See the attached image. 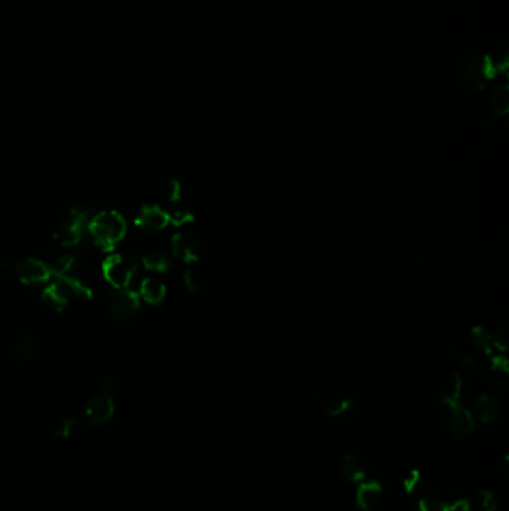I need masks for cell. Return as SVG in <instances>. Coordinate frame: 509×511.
Listing matches in <instances>:
<instances>
[{"mask_svg":"<svg viewBox=\"0 0 509 511\" xmlns=\"http://www.w3.org/2000/svg\"><path fill=\"white\" fill-rule=\"evenodd\" d=\"M423 484V477L418 471H410L404 480V486L408 493H414Z\"/></svg>","mask_w":509,"mask_h":511,"instance_id":"29","label":"cell"},{"mask_svg":"<svg viewBox=\"0 0 509 511\" xmlns=\"http://www.w3.org/2000/svg\"><path fill=\"white\" fill-rule=\"evenodd\" d=\"M93 207L84 203L70 208L60 219L54 236L55 240L66 247H73L82 241L84 232L88 229V223L92 220Z\"/></svg>","mask_w":509,"mask_h":511,"instance_id":"1","label":"cell"},{"mask_svg":"<svg viewBox=\"0 0 509 511\" xmlns=\"http://www.w3.org/2000/svg\"><path fill=\"white\" fill-rule=\"evenodd\" d=\"M490 106H491V120L508 114L509 110V87L506 82H499L493 87L490 95Z\"/></svg>","mask_w":509,"mask_h":511,"instance_id":"15","label":"cell"},{"mask_svg":"<svg viewBox=\"0 0 509 511\" xmlns=\"http://www.w3.org/2000/svg\"><path fill=\"white\" fill-rule=\"evenodd\" d=\"M108 305L112 316L125 323H131L142 316V305L138 296L129 288L111 290L108 293Z\"/></svg>","mask_w":509,"mask_h":511,"instance_id":"5","label":"cell"},{"mask_svg":"<svg viewBox=\"0 0 509 511\" xmlns=\"http://www.w3.org/2000/svg\"><path fill=\"white\" fill-rule=\"evenodd\" d=\"M462 387H463V375L460 373H454L443 384L439 392V402L441 406H451V403L460 402L462 397Z\"/></svg>","mask_w":509,"mask_h":511,"instance_id":"17","label":"cell"},{"mask_svg":"<svg viewBox=\"0 0 509 511\" xmlns=\"http://www.w3.org/2000/svg\"><path fill=\"white\" fill-rule=\"evenodd\" d=\"M442 408L443 413H445V422L448 429L454 438H465V436H467L473 431V416L469 408H466L463 403H451V406H442Z\"/></svg>","mask_w":509,"mask_h":511,"instance_id":"7","label":"cell"},{"mask_svg":"<svg viewBox=\"0 0 509 511\" xmlns=\"http://www.w3.org/2000/svg\"><path fill=\"white\" fill-rule=\"evenodd\" d=\"M462 369H463V374L465 375H471L475 368H476V358L473 356L472 353H466L462 356Z\"/></svg>","mask_w":509,"mask_h":511,"instance_id":"31","label":"cell"},{"mask_svg":"<svg viewBox=\"0 0 509 511\" xmlns=\"http://www.w3.org/2000/svg\"><path fill=\"white\" fill-rule=\"evenodd\" d=\"M384 489L378 480H367L357 489L356 499L361 511H376L382 504Z\"/></svg>","mask_w":509,"mask_h":511,"instance_id":"9","label":"cell"},{"mask_svg":"<svg viewBox=\"0 0 509 511\" xmlns=\"http://www.w3.org/2000/svg\"><path fill=\"white\" fill-rule=\"evenodd\" d=\"M417 511H449V504L433 498H424L417 504Z\"/></svg>","mask_w":509,"mask_h":511,"instance_id":"28","label":"cell"},{"mask_svg":"<svg viewBox=\"0 0 509 511\" xmlns=\"http://www.w3.org/2000/svg\"><path fill=\"white\" fill-rule=\"evenodd\" d=\"M79 429V420L77 417H64L54 427V434L57 438L69 440Z\"/></svg>","mask_w":509,"mask_h":511,"instance_id":"21","label":"cell"},{"mask_svg":"<svg viewBox=\"0 0 509 511\" xmlns=\"http://www.w3.org/2000/svg\"><path fill=\"white\" fill-rule=\"evenodd\" d=\"M487 382L496 389H504L509 383V364L505 356H495L491 359V366L487 371Z\"/></svg>","mask_w":509,"mask_h":511,"instance_id":"14","label":"cell"},{"mask_svg":"<svg viewBox=\"0 0 509 511\" xmlns=\"http://www.w3.org/2000/svg\"><path fill=\"white\" fill-rule=\"evenodd\" d=\"M163 195H164V199H166L169 203L172 205L179 203L181 201H183V195H184L183 184H181L179 181L175 178L169 179L166 187H164Z\"/></svg>","mask_w":509,"mask_h":511,"instance_id":"25","label":"cell"},{"mask_svg":"<svg viewBox=\"0 0 509 511\" xmlns=\"http://www.w3.org/2000/svg\"><path fill=\"white\" fill-rule=\"evenodd\" d=\"M138 272L133 259L126 256H111L103 263V275L114 288H127Z\"/></svg>","mask_w":509,"mask_h":511,"instance_id":"6","label":"cell"},{"mask_svg":"<svg viewBox=\"0 0 509 511\" xmlns=\"http://www.w3.org/2000/svg\"><path fill=\"white\" fill-rule=\"evenodd\" d=\"M55 282L53 284H49L44 293H42V302L54 311H62L66 305L70 302L73 296L70 287L66 284L62 278L54 277Z\"/></svg>","mask_w":509,"mask_h":511,"instance_id":"11","label":"cell"},{"mask_svg":"<svg viewBox=\"0 0 509 511\" xmlns=\"http://www.w3.org/2000/svg\"><path fill=\"white\" fill-rule=\"evenodd\" d=\"M472 341L475 344L476 349H480L481 351L490 354L493 351V341H491V335L486 331V329L481 326H476L472 329Z\"/></svg>","mask_w":509,"mask_h":511,"instance_id":"23","label":"cell"},{"mask_svg":"<svg viewBox=\"0 0 509 511\" xmlns=\"http://www.w3.org/2000/svg\"><path fill=\"white\" fill-rule=\"evenodd\" d=\"M504 406L496 397L484 393L475 402V413L480 417L481 422L491 423L502 416Z\"/></svg>","mask_w":509,"mask_h":511,"instance_id":"13","label":"cell"},{"mask_svg":"<svg viewBox=\"0 0 509 511\" xmlns=\"http://www.w3.org/2000/svg\"><path fill=\"white\" fill-rule=\"evenodd\" d=\"M169 223V214L161 208L155 207V205H146L136 217V225L145 230V232H160Z\"/></svg>","mask_w":509,"mask_h":511,"instance_id":"10","label":"cell"},{"mask_svg":"<svg viewBox=\"0 0 509 511\" xmlns=\"http://www.w3.org/2000/svg\"><path fill=\"white\" fill-rule=\"evenodd\" d=\"M12 268V260L10 258H5V256H2L0 258V271H8Z\"/></svg>","mask_w":509,"mask_h":511,"instance_id":"32","label":"cell"},{"mask_svg":"<svg viewBox=\"0 0 509 511\" xmlns=\"http://www.w3.org/2000/svg\"><path fill=\"white\" fill-rule=\"evenodd\" d=\"M170 223H174L177 226H183V225H187V223H192L193 221V216L190 212L187 211H177L174 214H170Z\"/></svg>","mask_w":509,"mask_h":511,"instance_id":"30","label":"cell"},{"mask_svg":"<svg viewBox=\"0 0 509 511\" xmlns=\"http://www.w3.org/2000/svg\"><path fill=\"white\" fill-rule=\"evenodd\" d=\"M184 284L188 288V292L197 295L203 290V278L200 272L194 268H187L183 274Z\"/></svg>","mask_w":509,"mask_h":511,"instance_id":"24","label":"cell"},{"mask_svg":"<svg viewBox=\"0 0 509 511\" xmlns=\"http://www.w3.org/2000/svg\"><path fill=\"white\" fill-rule=\"evenodd\" d=\"M35 347L36 344L35 340H33V336L30 334H23L14 341L12 350L16 358L21 360H27L35 354Z\"/></svg>","mask_w":509,"mask_h":511,"instance_id":"20","label":"cell"},{"mask_svg":"<svg viewBox=\"0 0 509 511\" xmlns=\"http://www.w3.org/2000/svg\"><path fill=\"white\" fill-rule=\"evenodd\" d=\"M115 378H106L102 389L90 398L84 407V419L90 427H103L108 425L115 414Z\"/></svg>","mask_w":509,"mask_h":511,"instance_id":"3","label":"cell"},{"mask_svg":"<svg viewBox=\"0 0 509 511\" xmlns=\"http://www.w3.org/2000/svg\"><path fill=\"white\" fill-rule=\"evenodd\" d=\"M341 474L347 479L348 482L358 483L366 480V468L361 460L354 455H345L341 459Z\"/></svg>","mask_w":509,"mask_h":511,"instance_id":"16","label":"cell"},{"mask_svg":"<svg viewBox=\"0 0 509 511\" xmlns=\"http://www.w3.org/2000/svg\"><path fill=\"white\" fill-rule=\"evenodd\" d=\"M491 341H493V347H496L500 351H506L508 345H509V334H508L506 326L496 327L495 334L491 335Z\"/></svg>","mask_w":509,"mask_h":511,"instance_id":"27","label":"cell"},{"mask_svg":"<svg viewBox=\"0 0 509 511\" xmlns=\"http://www.w3.org/2000/svg\"><path fill=\"white\" fill-rule=\"evenodd\" d=\"M142 263L148 271L154 272H168L172 268V260L169 259V256L160 250H154L145 254Z\"/></svg>","mask_w":509,"mask_h":511,"instance_id":"19","label":"cell"},{"mask_svg":"<svg viewBox=\"0 0 509 511\" xmlns=\"http://www.w3.org/2000/svg\"><path fill=\"white\" fill-rule=\"evenodd\" d=\"M456 72L458 81L469 90H482L491 77L487 57L478 53H469L460 57Z\"/></svg>","mask_w":509,"mask_h":511,"instance_id":"4","label":"cell"},{"mask_svg":"<svg viewBox=\"0 0 509 511\" xmlns=\"http://www.w3.org/2000/svg\"><path fill=\"white\" fill-rule=\"evenodd\" d=\"M88 232L102 249H111L122 240L126 234V221L118 212L102 211L88 223Z\"/></svg>","mask_w":509,"mask_h":511,"instance_id":"2","label":"cell"},{"mask_svg":"<svg viewBox=\"0 0 509 511\" xmlns=\"http://www.w3.org/2000/svg\"><path fill=\"white\" fill-rule=\"evenodd\" d=\"M354 407V401L351 398H336L328 401L324 407V411L327 416L330 417H339Z\"/></svg>","mask_w":509,"mask_h":511,"instance_id":"22","label":"cell"},{"mask_svg":"<svg viewBox=\"0 0 509 511\" xmlns=\"http://www.w3.org/2000/svg\"><path fill=\"white\" fill-rule=\"evenodd\" d=\"M142 299L150 305H160L166 299V287L155 278H146L141 284Z\"/></svg>","mask_w":509,"mask_h":511,"instance_id":"18","label":"cell"},{"mask_svg":"<svg viewBox=\"0 0 509 511\" xmlns=\"http://www.w3.org/2000/svg\"><path fill=\"white\" fill-rule=\"evenodd\" d=\"M475 507L478 511H496L497 502L490 490L482 489L475 497Z\"/></svg>","mask_w":509,"mask_h":511,"instance_id":"26","label":"cell"},{"mask_svg":"<svg viewBox=\"0 0 509 511\" xmlns=\"http://www.w3.org/2000/svg\"><path fill=\"white\" fill-rule=\"evenodd\" d=\"M16 274H18L20 279L26 284H36V283H44L51 277V269L44 263L42 260L38 259H27L21 262L16 266Z\"/></svg>","mask_w":509,"mask_h":511,"instance_id":"12","label":"cell"},{"mask_svg":"<svg viewBox=\"0 0 509 511\" xmlns=\"http://www.w3.org/2000/svg\"><path fill=\"white\" fill-rule=\"evenodd\" d=\"M172 253L177 258L184 259L187 263H194L200 259V254L203 250L202 241L199 236L188 232V234H177L172 238Z\"/></svg>","mask_w":509,"mask_h":511,"instance_id":"8","label":"cell"}]
</instances>
